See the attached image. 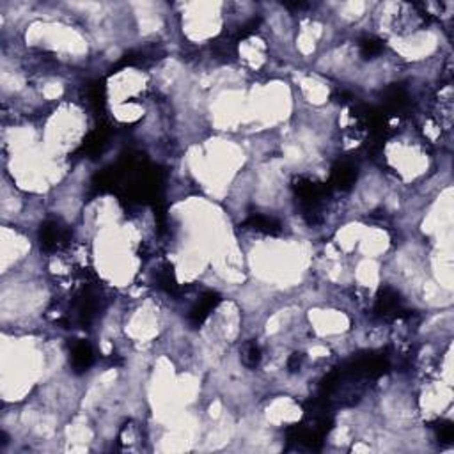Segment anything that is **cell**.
Listing matches in <instances>:
<instances>
[{"mask_svg": "<svg viewBox=\"0 0 454 454\" xmlns=\"http://www.w3.org/2000/svg\"><path fill=\"white\" fill-rule=\"evenodd\" d=\"M91 359H92V353H91V348L87 344H78L73 350V362L78 367H87Z\"/></svg>", "mask_w": 454, "mask_h": 454, "instance_id": "cell-1", "label": "cell"}, {"mask_svg": "<svg viewBox=\"0 0 454 454\" xmlns=\"http://www.w3.org/2000/svg\"><path fill=\"white\" fill-rule=\"evenodd\" d=\"M257 360H259V350H257V346L250 344L247 346L245 350V362L249 365H255L257 364Z\"/></svg>", "mask_w": 454, "mask_h": 454, "instance_id": "cell-2", "label": "cell"}]
</instances>
